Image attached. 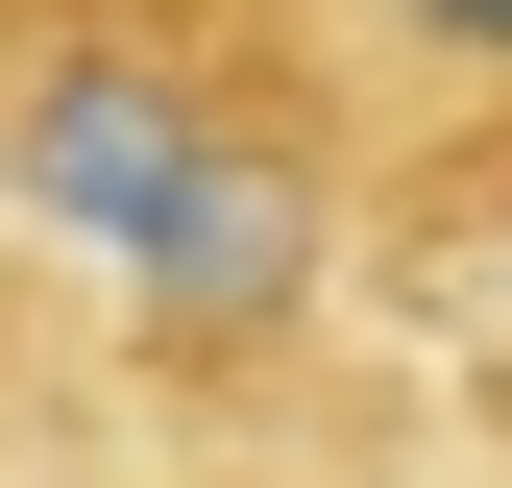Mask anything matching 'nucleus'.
Here are the masks:
<instances>
[{"instance_id": "obj_1", "label": "nucleus", "mask_w": 512, "mask_h": 488, "mask_svg": "<svg viewBox=\"0 0 512 488\" xmlns=\"http://www.w3.org/2000/svg\"><path fill=\"white\" fill-rule=\"evenodd\" d=\"M0 220L74 244L147 366H269L342 269L317 98L244 49V0H0Z\"/></svg>"}, {"instance_id": "obj_2", "label": "nucleus", "mask_w": 512, "mask_h": 488, "mask_svg": "<svg viewBox=\"0 0 512 488\" xmlns=\"http://www.w3.org/2000/svg\"><path fill=\"white\" fill-rule=\"evenodd\" d=\"M366 49L415 98H512V0H366Z\"/></svg>"}, {"instance_id": "obj_3", "label": "nucleus", "mask_w": 512, "mask_h": 488, "mask_svg": "<svg viewBox=\"0 0 512 488\" xmlns=\"http://www.w3.org/2000/svg\"><path fill=\"white\" fill-rule=\"evenodd\" d=\"M25 440H49V293L0 269V464H25Z\"/></svg>"}]
</instances>
